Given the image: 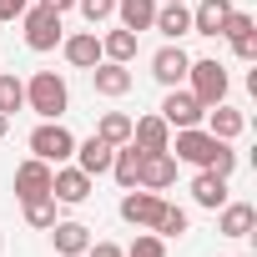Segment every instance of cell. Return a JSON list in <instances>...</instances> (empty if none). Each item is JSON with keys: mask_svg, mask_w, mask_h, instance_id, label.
<instances>
[{"mask_svg": "<svg viewBox=\"0 0 257 257\" xmlns=\"http://www.w3.org/2000/svg\"><path fill=\"white\" fill-rule=\"evenodd\" d=\"M21 26H26V46L31 51H56L66 36H61V16L56 11H46V6H31L26 16H21Z\"/></svg>", "mask_w": 257, "mask_h": 257, "instance_id": "obj_5", "label": "cell"}, {"mask_svg": "<svg viewBox=\"0 0 257 257\" xmlns=\"http://www.w3.org/2000/svg\"><path fill=\"white\" fill-rule=\"evenodd\" d=\"M51 162H41V157H31V162H21L16 167V197L21 202H31V197H51Z\"/></svg>", "mask_w": 257, "mask_h": 257, "instance_id": "obj_9", "label": "cell"}, {"mask_svg": "<svg viewBox=\"0 0 257 257\" xmlns=\"http://www.w3.org/2000/svg\"><path fill=\"white\" fill-rule=\"evenodd\" d=\"M132 56H137V31L121 26V31H106V36H101V61H121V66H126Z\"/></svg>", "mask_w": 257, "mask_h": 257, "instance_id": "obj_25", "label": "cell"}, {"mask_svg": "<svg viewBox=\"0 0 257 257\" xmlns=\"http://www.w3.org/2000/svg\"><path fill=\"white\" fill-rule=\"evenodd\" d=\"M116 16H121V26L126 31H152V21H157V0H116Z\"/></svg>", "mask_w": 257, "mask_h": 257, "instance_id": "obj_24", "label": "cell"}, {"mask_svg": "<svg viewBox=\"0 0 257 257\" xmlns=\"http://www.w3.org/2000/svg\"><path fill=\"white\" fill-rule=\"evenodd\" d=\"M31 11V0H0V21H21Z\"/></svg>", "mask_w": 257, "mask_h": 257, "instance_id": "obj_32", "label": "cell"}, {"mask_svg": "<svg viewBox=\"0 0 257 257\" xmlns=\"http://www.w3.org/2000/svg\"><path fill=\"white\" fill-rule=\"evenodd\" d=\"M187 66H192V56H187V51H182L177 41H167V46H162V51L152 56V76H157V81H162L167 91L187 81Z\"/></svg>", "mask_w": 257, "mask_h": 257, "instance_id": "obj_8", "label": "cell"}, {"mask_svg": "<svg viewBox=\"0 0 257 257\" xmlns=\"http://www.w3.org/2000/svg\"><path fill=\"white\" fill-rule=\"evenodd\" d=\"M26 106H31L41 121H61L66 106H71V91H66V81H61L56 71H36V76L26 81Z\"/></svg>", "mask_w": 257, "mask_h": 257, "instance_id": "obj_2", "label": "cell"}, {"mask_svg": "<svg viewBox=\"0 0 257 257\" xmlns=\"http://www.w3.org/2000/svg\"><path fill=\"white\" fill-rule=\"evenodd\" d=\"M51 242H56L61 257H81L91 247V227H81V222H51Z\"/></svg>", "mask_w": 257, "mask_h": 257, "instance_id": "obj_21", "label": "cell"}, {"mask_svg": "<svg viewBox=\"0 0 257 257\" xmlns=\"http://www.w3.org/2000/svg\"><path fill=\"white\" fill-rule=\"evenodd\" d=\"M142 157H147V152H142L137 142H121L116 157H111V177H116L121 187H137V177H142Z\"/></svg>", "mask_w": 257, "mask_h": 257, "instance_id": "obj_23", "label": "cell"}, {"mask_svg": "<svg viewBox=\"0 0 257 257\" xmlns=\"http://www.w3.org/2000/svg\"><path fill=\"white\" fill-rule=\"evenodd\" d=\"M202 121H207V132H212L217 142L242 137V126H247V116H242L237 106H222V101H217V106H207V116H202Z\"/></svg>", "mask_w": 257, "mask_h": 257, "instance_id": "obj_20", "label": "cell"}, {"mask_svg": "<svg viewBox=\"0 0 257 257\" xmlns=\"http://www.w3.org/2000/svg\"><path fill=\"white\" fill-rule=\"evenodd\" d=\"M177 162H192V167H202V172H217V177H232V167H237V152L227 147V142H217L207 126H182L177 132V142L167 147Z\"/></svg>", "mask_w": 257, "mask_h": 257, "instance_id": "obj_1", "label": "cell"}, {"mask_svg": "<svg viewBox=\"0 0 257 257\" xmlns=\"http://www.w3.org/2000/svg\"><path fill=\"white\" fill-rule=\"evenodd\" d=\"M26 106V81L21 76H0V116H16Z\"/></svg>", "mask_w": 257, "mask_h": 257, "instance_id": "obj_28", "label": "cell"}, {"mask_svg": "<svg viewBox=\"0 0 257 257\" xmlns=\"http://www.w3.org/2000/svg\"><path fill=\"white\" fill-rule=\"evenodd\" d=\"M132 142L142 147V152H167L172 147V126L152 111V116H142V121H132Z\"/></svg>", "mask_w": 257, "mask_h": 257, "instance_id": "obj_16", "label": "cell"}, {"mask_svg": "<svg viewBox=\"0 0 257 257\" xmlns=\"http://www.w3.org/2000/svg\"><path fill=\"white\" fill-rule=\"evenodd\" d=\"M217 212H222V222H217L222 237H247V232L257 227V207H252V202H222Z\"/></svg>", "mask_w": 257, "mask_h": 257, "instance_id": "obj_19", "label": "cell"}, {"mask_svg": "<svg viewBox=\"0 0 257 257\" xmlns=\"http://www.w3.org/2000/svg\"><path fill=\"white\" fill-rule=\"evenodd\" d=\"M126 257H167V237H157V232H142L132 247H121Z\"/></svg>", "mask_w": 257, "mask_h": 257, "instance_id": "obj_30", "label": "cell"}, {"mask_svg": "<svg viewBox=\"0 0 257 257\" xmlns=\"http://www.w3.org/2000/svg\"><path fill=\"white\" fill-rule=\"evenodd\" d=\"M61 51H66V61H71L76 71H91V66L101 61V36H96V31H81V36H66V41H61Z\"/></svg>", "mask_w": 257, "mask_h": 257, "instance_id": "obj_18", "label": "cell"}, {"mask_svg": "<svg viewBox=\"0 0 257 257\" xmlns=\"http://www.w3.org/2000/svg\"><path fill=\"white\" fill-rule=\"evenodd\" d=\"M71 152H76V137L66 132L61 121H41L36 132H31V157H41V162L61 167V162H71Z\"/></svg>", "mask_w": 257, "mask_h": 257, "instance_id": "obj_3", "label": "cell"}, {"mask_svg": "<svg viewBox=\"0 0 257 257\" xmlns=\"http://www.w3.org/2000/svg\"><path fill=\"white\" fill-rule=\"evenodd\" d=\"M222 36L232 41V51H237L242 61H257V21H252L247 11H232L227 26H222Z\"/></svg>", "mask_w": 257, "mask_h": 257, "instance_id": "obj_11", "label": "cell"}, {"mask_svg": "<svg viewBox=\"0 0 257 257\" xmlns=\"http://www.w3.org/2000/svg\"><path fill=\"white\" fill-rule=\"evenodd\" d=\"M187 81H192V96H197L202 106L227 101V66H222V61H192V66H187Z\"/></svg>", "mask_w": 257, "mask_h": 257, "instance_id": "obj_4", "label": "cell"}, {"mask_svg": "<svg viewBox=\"0 0 257 257\" xmlns=\"http://www.w3.org/2000/svg\"><path fill=\"white\" fill-rule=\"evenodd\" d=\"M177 182V157L172 152H147L142 157V177H137V187H147V192H167Z\"/></svg>", "mask_w": 257, "mask_h": 257, "instance_id": "obj_10", "label": "cell"}, {"mask_svg": "<svg viewBox=\"0 0 257 257\" xmlns=\"http://www.w3.org/2000/svg\"><path fill=\"white\" fill-rule=\"evenodd\" d=\"M26 207V222L36 227V232H51V222H56V197H31V202H21Z\"/></svg>", "mask_w": 257, "mask_h": 257, "instance_id": "obj_27", "label": "cell"}, {"mask_svg": "<svg viewBox=\"0 0 257 257\" xmlns=\"http://www.w3.org/2000/svg\"><path fill=\"white\" fill-rule=\"evenodd\" d=\"M232 11H237L232 0H202V6L192 11V36H222V26H227Z\"/></svg>", "mask_w": 257, "mask_h": 257, "instance_id": "obj_17", "label": "cell"}, {"mask_svg": "<svg viewBox=\"0 0 257 257\" xmlns=\"http://www.w3.org/2000/svg\"><path fill=\"white\" fill-rule=\"evenodd\" d=\"M76 167L86 172V177H101V172H111V157H116V147L111 142H101V137H86V142H76Z\"/></svg>", "mask_w": 257, "mask_h": 257, "instance_id": "obj_13", "label": "cell"}, {"mask_svg": "<svg viewBox=\"0 0 257 257\" xmlns=\"http://www.w3.org/2000/svg\"><path fill=\"white\" fill-rule=\"evenodd\" d=\"M41 6H46V11H56V16H66V11L76 6V0H41Z\"/></svg>", "mask_w": 257, "mask_h": 257, "instance_id": "obj_34", "label": "cell"}, {"mask_svg": "<svg viewBox=\"0 0 257 257\" xmlns=\"http://www.w3.org/2000/svg\"><path fill=\"white\" fill-rule=\"evenodd\" d=\"M167 126H177V132H182V126H202V116H207V106L192 96V91H167V101H162V111H157Z\"/></svg>", "mask_w": 257, "mask_h": 257, "instance_id": "obj_7", "label": "cell"}, {"mask_svg": "<svg viewBox=\"0 0 257 257\" xmlns=\"http://www.w3.org/2000/svg\"><path fill=\"white\" fill-rule=\"evenodd\" d=\"M91 86H96V96H126L132 91V71L121 61H96L91 66Z\"/></svg>", "mask_w": 257, "mask_h": 257, "instance_id": "obj_15", "label": "cell"}, {"mask_svg": "<svg viewBox=\"0 0 257 257\" xmlns=\"http://www.w3.org/2000/svg\"><path fill=\"white\" fill-rule=\"evenodd\" d=\"M86 257H126V252H121L116 242H91V247H86Z\"/></svg>", "mask_w": 257, "mask_h": 257, "instance_id": "obj_33", "label": "cell"}, {"mask_svg": "<svg viewBox=\"0 0 257 257\" xmlns=\"http://www.w3.org/2000/svg\"><path fill=\"white\" fill-rule=\"evenodd\" d=\"M192 202L207 207V212H217V207L227 202V177H217V172H197V177H192Z\"/></svg>", "mask_w": 257, "mask_h": 257, "instance_id": "obj_22", "label": "cell"}, {"mask_svg": "<svg viewBox=\"0 0 257 257\" xmlns=\"http://www.w3.org/2000/svg\"><path fill=\"white\" fill-rule=\"evenodd\" d=\"M152 232H157V237H182V232H187V212H182V207H172V202H167V207H162V217H157V227H152Z\"/></svg>", "mask_w": 257, "mask_h": 257, "instance_id": "obj_29", "label": "cell"}, {"mask_svg": "<svg viewBox=\"0 0 257 257\" xmlns=\"http://www.w3.org/2000/svg\"><path fill=\"white\" fill-rule=\"evenodd\" d=\"M96 137H101V142H111V147L132 142V116H121V111H106V116H101V126H96Z\"/></svg>", "mask_w": 257, "mask_h": 257, "instance_id": "obj_26", "label": "cell"}, {"mask_svg": "<svg viewBox=\"0 0 257 257\" xmlns=\"http://www.w3.org/2000/svg\"><path fill=\"white\" fill-rule=\"evenodd\" d=\"M51 197L76 207V202H86V197H91V177H86L81 167H56V172H51Z\"/></svg>", "mask_w": 257, "mask_h": 257, "instance_id": "obj_12", "label": "cell"}, {"mask_svg": "<svg viewBox=\"0 0 257 257\" xmlns=\"http://www.w3.org/2000/svg\"><path fill=\"white\" fill-rule=\"evenodd\" d=\"M6 126H11V116H0V137H6Z\"/></svg>", "mask_w": 257, "mask_h": 257, "instance_id": "obj_35", "label": "cell"}, {"mask_svg": "<svg viewBox=\"0 0 257 257\" xmlns=\"http://www.w3.org/2000/svg\"><path fill=\"white\" fill-rule=\"evenodd\" d=\"M76 6H81V16H86L91 26H101L106 16H116V0H76Z\"/></svg>", "mask_w": 257, "mask_h": 257, "instance_id": "obj_31", "label": "cell"}, {"mask_svg": "<svg viewBox=\"0 0 257 257\" xmlns=\"http://www.w3.org/2000/svg\"><path fill=\"white\" fill-rule=\"evenodd\" d=\"M162 207H167L162 192H147V187H126V197H121V217L132 227H157Z\"/></svg>", "mask_w": 257, "mask_h": 257, "instance_id": "obj_6", "label": "cell"}, {"mask_svg": "<svg viewBox=\"0 0 257 257\" xmlns=\"http://www.w3.org/2000/svg\"><path fill=\"white\" fill-rule=\"evenodd\" d=\"M152 31H162L167 41H182L192 36V11H187V0H167V6H157V21Z\"/></svg>", "mask_w": 257, "mask_h": 257, "instance_id": "obj_14", "label": "cell"}]
</instances>
